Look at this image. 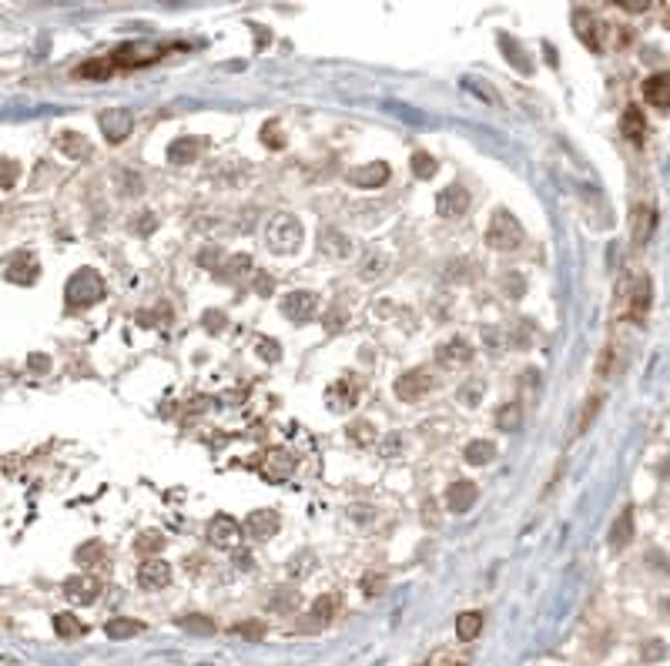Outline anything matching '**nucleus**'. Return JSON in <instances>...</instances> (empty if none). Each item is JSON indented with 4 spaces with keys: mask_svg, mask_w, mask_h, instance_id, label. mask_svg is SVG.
Wrapping results in <instances>:
<instances>
[{
    "mask_svg": "<svg viewBox=\"0 0 670 666\" xmlns=\"http://www.w3.org/2000/svg\"><path fill=\"white\" fill-rule=\"evenodd\" d=\"M158 57H161V50H141L137 44H121L111 54L114 67H141V64H151Z\"/></svg>",
    "mask_w": 670,
    "mask_h": 666,
    "instance_id": "20",
    "label": "nucleus"
},
{
    "mask_svg": "<svg viewBox=\"0 0 670 666\" xmlns=\"http://www.w3.org/2000/svg\"><path fill=\"white\" fill-rule=\"evenodd\" d=\"M208 539H212V546H218V549H238V543H242V526H238L231 515H214L212 522H208Z\"/></svg>",
    "mask_w": 670,
    "mask_h": 666,
    "instance_id": "11",
    "label": "nucleus"
},
{
    "mask_svg": "<svg viewBox=\"0 0 670 666\" xmlns=\"http://www.w3.org/2000/svg\"><path fill=\"white\" fill-rule=\"evenodd\" d=\"M620 131H624V137H630L634 144H640V141H643V134H647V121H643V114H640L637 107H627V111H624Z\"/></svg>",
    "mask_w": 670,
    "mask_h": 666,
    "instance_id": "29",
    "label": "nucleus"
},
{
    "mask_svg": "<svg viewBox=\"0 0 670 666\" xmlns=\"http://www.w3.org/2000/svg\"><path fill=\"white\" fill-rule=\"evenodd\" d=\"M339 325H342V308L335 305V308H332V315H329V328H332V332H339Z\"/></svg>",
    "mask_w": 670,
    "mask_h": 666,
    "instance_id": "58",
    "label": "nucleus"
},
{
    "mask_svg": "<svg viewBox=\"0 0 670 666\" xmlns=\"http://www.w3.org/2000/svg\"><path fill=\"white\" fill-rule=\"evenodd\" d=\"M201 325H205L208 332H225V325H228V318H225V312H218V308H212V312H205V318H201Z\"/></svg>",
    "mask_w": 670,
    "mask_h": 666,
    "instance_id": "45",
    "label": "nucleus"
},
{
    "mask_svg": "<svg viewBox=\"0 0 670 666\" xmlns=\"http://www.w3.org/2000/svg\"><path fill=\"white\" fill-rule=\"evenodd\" d=\"M643 97L654 107H670V74H654L643 81Z\"/></svg>",
    "mask_w": 670,
    "mask_h": 666,
    "instance_id": "23",
    "label": "nucleus"
},
{
    "mask_svg": "<svg viewBox=\"0 0 670 666\" xmlns=\"http://www.w3.org/2000/svg\"><path fill=\"white\" fill-rule=\"evenodd\" d=\"M131 127H135V114L128 107H111L101 114V131L111 144H121L124 137L131 134Z\"/></svg>",
    "mask_w": 670,
    "mask_h": 666,
    "instance_id": "7",
    "label": "nucleus"
},
{
    "mask_svg": "<svg viewBox=\"0 0 670 666\" xmlns=\"http://www.w3.org/2000/svg\"><path fill=\"white\" fill-rule=\"evenodd\" d=\"M261 141H265L268 148H285V134H282L278 121H268L265 127H261Z\"/></svg>",
    "mask_w": 670,
    "mask_h": 666,
    "instance_id": "41",
    "label": "nucleus"
},
{
    "mask_svg": "<svg viewBox=\"0 0 670 666\" xmlns=\"http://www.w3.org/2000/svg\"><path fill=\"white\" fill-rule=\"evenodd\" d=\"M496 425H500L502 432H517L519 425H523V412H519L517 402H510V405H500V409H496Z\"/></svg>",
    "mask_w": 670,
    "mask_h": 666,
    "instance_id": "32",
    "label": "nucleus"
},
{
    "mask_svg": "<svg viewBox=\"0 0 670 666\" xmlns=\"http://www.w3.org/2000/svg\"><path fill=\"white\" fill-rule=\"evenodd\" d=\"M141 630H144V623L128 620V616H114V620H107V623H104L107 639H131V636H137Z\"/></svg>",
    "mask_w": 670,
    "mask_h": 666,
    "instance_id": "28",
    "label": "nucleus"
},
{
    "mask_svg": "<svg viewBox=\"0 0 670 666\" xmlns=\"http://www.w3.org/2000/svg\"><path fill=\"white\" fill-rule=\"evenodd\" d=\"M335 603H339L335 596H319V599L312 603V616L322 620V623H329V620H332V613H335Z\"/></svg>",
    "mask_w": 670,
    "mask_h": 666,
    "instance_id": "39",
    "label": "nucleus"
},
{
    "mask_svg": "<svg viewBox=\"0 0 670 666\" xmlns=\"http://www.w3.org/2000/svg\"><path fill=\"white\" fill-rule=\"evenodd\" d=\"M432 389H436V379H432L429 368H409L406 375L396 379V395L402 402H419V398L426 392H432Z\"/></svg>",
    "mask_w": 670,
    "mask_h": 666,
    "instance_id": "6",
    "label": "nucleus"
},
{
    "mask_svg": "<svg viewBox=\"0 0 670 666\" xmlns=\"http://www.w3.org/2000/svg\"><path fill=\"white\" fill-rule=\"evenodd\" d=\"M64 298H67V308H91V305H97L104 298V278L94 268H81V272H74L67 278Z\"/></svg>",
    "mask_w": 670,
    "mask_h": 666,
    "instance_id": "1",
    "label": "nucleus"
},
{
    "mask_svg": "<svg viewBox=\"0 0 670 666\" xmlns=\"http://www.w3.org/2000/svg\"><path fill=\"white\" fill-rule=\"evenodd\" d=\"M389 165L385 161H372V165H362L355 167V171H349V184H355V188H382V184L389 181Z\"/></svg>",
    "mask_w": 670,
    "mask_h": 666,
    "instance_id": "19",
    "label": "nucleus"
},
{
    "mask_svg": "<svg viewBox=\"0 0 670 666\" xmlns=\"http://www.w3.org/2000/svg\"><path fill=\"white\" fill-rule=\"evenodd\" d=\"M630 539H634V509L627 506L624 513L617 515L613 529H610V546H613V549H624V546H630Z\"/></svg>",
    "mask_w": 670,
    "mask_h": 666,
    "instance_id": "26",
    "label": "nucleus"
},
{
    "mask_svg": "<svg viewBox=\"0 0 670 666\" xmlns=\"http://www.w3.org/2000/svg\"><path fill=\"white\" fill-rule=\"evenodd\" d=\"M349 439L355 445H376V429L369 425V419H355L349 422Z\"/></svg>",
    "mask_w": 670,
    "mask_h": 666,
    "instance_id": "35",
    "label": "nucleus"
},
{
    "mask_svg": "<svg viewBox=\"0 0 670 666\" xmlns=\"http://www.w3.org/2000/svg\"><path fill=\"white\" fill-rule=\"evenodd\" d=\"M265 244L278 251V255H292L299 244H302V225L295 214H272L268 225H265Z\"/></svg>",
    "mask_w": 670,
    "mask_h": 666,
    "instance_id": "2",
    "label": "nucleus"
},
{
    "mask_svg": "<svg viewBox=\"0 0 670 666\" xmlns=\"http://www.w3.org/2000/svg\"><path fill=\"white\" fill-rule=\"evenodd\" d=\"M255 291H259V295H272V291H275V278H272V275H265V272L255 275Z\"/></svg>",
    "mask_w": 670,
    "mask_h": 666,
    "instance_id": "50",
    "label": "nucleus"
},
{
    "mask_svg": "<svg viewBox=\"0 0 670 666\" xmlns=\"http://www.w3.org/2000/svg\"><path fill=\"white\" fill-rule=\"evenodd\" d=\"M362 278H382V275L389 272V258L382 255V251H369L366 258H362Z\"/></svg>",
    "mask_w": 670,
    "mask_h": 666,
    "instance_id": "34",
    "label": "nucleus"
},
{
    "mask_svg": "<svg viewBox=\"0 0 670 666\" xmlns=\"http://www.w3.org/2000/svg\"><path fill=\"white\" fill-rule=\"evenodd\" d=\"M201 148H205V144H201L198 137H178V141L168 144V161H171V165H191L201 154Z\"/></svg>",
    "mask_w": 670,
    "mask_h": 666,
    "instance_id": "22",
    "label": "nucleus"
},
{
    "mask_svg": "<svg viewBox=\"0 0 670 666\" xmlns=\"http://www.w3.org/2000/svg\"><path fill=\"white\" fill-rule=\"evenodd\" d=\"M325 402H329V409L332 412H349L355 402H359V382L355 379H339L329 385V392H325Z\"/></svg>",
    "mask_w": 670,
    "mask_h": 666,
    "instance_id": "14",
    "label": "nucleus"
},
{
    "mask_svg": "<svg viewBox=\"0 0 670 666\" xmlns=\"http://www.w3.org/2000/svg\"><path fill=\"white\" fill-rule=\"evenodd\" d=\"M97 592H101V583L94 576H71L64 583V596L74 606H91L97 599Z\"/></svg>",
    "mask_w": 670,
    "mask_h": 666,
    "instance_id": "15",
    "label": "nucleus"
},
{
    "mask_svg": "<svg viewBox=\"0 0 670 666\" xmlns=\"http://www.w3.org/2000/svg\"><path fill=\"white\" fill-rule=\"evenodd\" d=\"M573 31H577V37L590 47V50H600V47H603V27H600V20H596L594 14L573 11Z\"/></svg>",
    "mask_w": 670,
    "mask_h": 666,
    "instance_id": "18",
    "label": "nucleus"
},
{
    "mask_svg": "<svg viewBox=\"0 0 670 666\" xmlns=\"http://www.w3.org/2000/svg\"><path fill=\"white\" fill-rule=\"evenodd\" d=\"M466 211H470V195H466L463 184H449L436 195V214L439 218H463Z\"/></svg>",
    "mask_w": 670,
    "mask_h": 666,
    "instance_id": "9",
    "label": "nucleus"
},
{
    "mask_svg": "<svg viewBox=\"0 0 670 666\" xmlns=\"http://www.w3.org/2000/svg\"><path fill=\"white\" fill-rule=\"evenodd\" d=\"M382 590H385V576L366 573V579H362V592H366V596H376V592H382Z\"/></svg>",
    "mask_w": 670,
    "mask_h": 666,
    "instance_id": "47",
    "label": "nucleus"
},
{
    "mask_svg": "<svg viewBox=\"0 0 670 666\" xmlns=\"http://www.w3.org/2000/svg\"><path fill=\"white\" fill-rule=\"evenodd\" d=\"M352 519H372V515H376V513H372V509H352Z\"/></svg>",
    "mask_w": 670,
    "mask_h": 666,
    "instance_id": "60",
    "label": "nucleus"
},
{
    "mask_svg": "<svg viewBox=\"0 0 670 666\" xmlns=\"http://www.w3.org/2000/svg\"><path fill=\"white\" fill-rule=\"evenodd\" d=\"M402 445H406L402 436H399V432H389V436L379 442V455H385V459H396V455L402 452Z\"/></svg>",
    "mask_w": 670,
    "mask_h": 666,
    "instance_id": "40",
    "label": "nucleus"
},
{
    "mask_svg": "<svg viewBox=\"0 0 670 666\" xmlns=\"http://www.w3.org/2000/svg\"><path fill=\"white\" fill-rule=\"evenodd\" d=\"M502 285H506V295H513V298L523 295V278H519V275H506V278H502Z\"/></svg>",
    "mask_w": 670,
    "mask_h": 666,
    "instance_id": "51",
    "label": "nucleus"
},
{
    "mask_svg": "<svg viewBox=\"0 0 670 666\" xmlns=\"http://www.w3.org/2000/svg\"><path fill=\"white\" fill-rule=\"evenodd\" d=\"M252 272V255H228L218 268H214V275L221 278V282H242V275Z\"/></svg>",
    "mask_w": 670,
    "mask_h": 666,
    "instance_id": "24",
    "label": "nucleus"
},
{
    "mask_svg": "<svg viewBox=\"0 0 670 666\" xmlns=\"http://www.w3.org/2000/svg\"><path fill=\"white\" fill-rule=\"evenodd\" d=\"M57 151H64L67 158H74V161H84L88 154H91V144H88V137L74 134V131H64V134H57Z\"/></svg>",
    "mask_w": 670,
    "mask_h": 666,
    "instance_id": "25",
    "label": "nucleus"
},
{
    "mask_svg": "<svg viewBox=\"0 0 670 666\" xmlns=\"http://www.w3.org/2000/svg\"><path fill=\"white\" fill-rule=\"evenodd\" d=\"M151 546H165V539L161 536H141L137 539V549H151Z\"/></svg>",
    "mask_w": 670,
    "mask_h": 666,
    "instance_id": "57",
    "label": "nucleus"
},
{
    "mask_svg": "<svg viewBox=\"0 0 670 666\" xmlns=\"http://www.w3.org/2000/svg\"><path fill=\"white\" fill-rule=\"evenodd\" d=\"M483 338H486L489 349H500V345H502V342H500V332H496V328H483Z\"/></svg>",
    "mask_w": 670,
    "mask_h": 666,
    "instance_id": "56",
    "label": "nucleus"
},
{
    "mask_svg": "<svg viewBox=\"0 0 670 666\" xmlns=\"http://www.w3.org/2000/svg\"><path fill=\"white\" fill-rule=\"evenodd\" d=\"M14 181H17V165L7 158L4 161V188H14Z\"/></svg>",
    "mask_w": 670,
    "mask_h": 666,
    "instance_id": "53",
    "label": "nucleus"
},
{
    "mask_svg": "<svg viewBox=\"0 0 670 666\" xmlns=\"http://www.w3.org/2000/svg\"><path fill=\"white\" fill-rule=\"evenodd\" d=\"M178 626H184V630H195V633H214V623L205 620V616H182Z\"/></svg>",
    "mask_w": 670,
    "mask_h": 666,
    "instance_id": "44",
    "label": "nucleus"
},
{
    "mask_svg": "<svg viewBox=\"0 0 670 666\" xmlns=\"http://www.w3.org/2000/svg\"><path fill=\"white\" fill-rule=\"evenodd\" d=\"M54 633L64 636V639H74V636H84V623L77 620L74 613H57L54 616Z\"/></svg>",
    "mask_w": 670,
    "mask_h": 666,
    "instance_id": "31",
    "label": "nucleus"
},
{
    "mask_svg": "<svg viewBox=\"0 0 670 666\" xmlns=\"http://www.w3.org/2000/svg\"><path fill=\"white\" fill-rule=\"evenodd\" d=\"M319 251L332 261H342V258L352 255V238L339 228H325V231H319Z\"/></svg>",
    "mask_w": 670,
    "mask_h": 666,
    "instance_id": "16",
    "label": "nucleus"
},
{
    "mask_svg": "<svg viewBox=\"0 0 670 666\" xmlns=\"http://www.w3.org/2000/svg\"><path fill=\"white\" fill-rule=\"evenodd\" d=\"M500 44H502V54H506L510 61L517 64V67H519V71H523V74H530V61H526V54L519 50V44H517V41L502 34V37H500Z\"/></svg>",
    "mask_w": 670,
    "mask_h": 666,
    "instance_id": "36",
    "label": "nucleus"
},
{
    "mask_svg": "<svg viewBox=\"0 0 670 666\" xmlns=\"http://www.w3.org/2000/svg\"><path fill=\"white\" fill-rule=\"evenodd\" d=\"M292 469H295V459H292L285 449H275L265 462H261V476L265 479H272V483H282V479H289Z\"/></svg>",
    "mask_w": 670,
    "mask_h": 666,
    "instance_id": "21",
    "label": "nucleus"
},
{
    "mask_svg": "<svg viewBox=\"0 0 670 666\" xmlns=\"http://www.w3.org/2000/svg\"><path fill=\"white\" fill-rule=\"evenodd\" d=\"M27 368H31L34 375H44L47 368H50V359L41 355V352H37V355H27Z\"/></svg>",
    "mask_w": 670,
    "mask_h": 666,
    "instance_id": "49",
    "label": "nucleus"
},
{
    "mask_svg": "<svg viewBox=\"0 0 670 666\" xmlns=\"http://www.w3.org/2000/svg\"><path fill=\"white\" fill-rule=\"evenodd\" d=\"M423 519H426V526H439V506H436V499H426L423 502Z\"/></svg>",
    "mask_w": 670,
    "mask_h": 666,
    "instance_id": "48",
    "label": "nucleus"
},
{
    "mask_svg": "<svg viewBox=\"0 0 670 666\" xmlns=\"http://www.w3.org/2000/svg\"><path fill=\"white\" fill-rule=\"evenodd\" d=\"M483 392H486V385H483V382H466V385L459 389V395H456V398H459V402H463V405H470V409H472V405H479V398H483Z\"/></svg>",
    "mask_w": 670,
    "mask_h": 666,
    "instance_id": "37",
    "label": "nucleus"
},
{
    "mask_svg": "<svg viewBox=\"0 0 670 666\" xmlns=\"http://www.w3.org/2000/svg\"><path fill=\"white\" fill-rule=\"evenodd\" d=\"M664 656V646L657 643V639H650L647 646H643V660H660Z\"/></svg>",
    "mask_w": 670,
    "mask_h": 666,
    "instance_id": "54",
    "label": "nucleus"
},
{
    "mask_svg": "<svg viewBox=\"0 0 670 666\" xmlns=\"http://www.w3.org/2000/svg\"><path fill=\"white\" fill-rule=\"evenodd\" d=\"M436 362H439L442 368H463V365L472 362V345L466 338L453 335V338H446L439 349H436Z\"/></svg>",
    "mask_w": 670,
    "mask_h": 666,
    "instance_id": "10",
    "label": "nucleus"
},
{
    "mask_svg": "<svg viewBox=\"0 0 670 666\" xmlns=\"http://www.w3.org/2000/svg\"><path fill=\"white\" fill-rule=\"evenodd\" d=\"M319 312H322V302L315 291H289V295L282 298V315L289 318V321H295V325L312 321Z\"/></svg>",
    "mask_w": 670,
    "mask_h": 666,
    "instance_id": "5",
    "label": "nucleus"
},
{
    "mask_svg": "<svg viewBox=\"0 0 670 666\" xmlns=\"http://www.w3.org/2000/svg\"><path fill=\"white\" fill-rule=\"evenodd\" d=\"M101 549L104 546L97 543V539H91V543H84L81 549H77V562H84V566H91V562L101 560Z\"/></svg>",
    "mask_w": 670,
    "mask_h": 666,
    "instance_id": "43",
    "label": "nucleus"
},
{
    "mask_svg": "<svg viewBox=\"0 0 670 666\" xmlns=\"http://www.w3.org/2000/svg\"><path fill=\"white\" fill-rule=\"evenodd\" d=\"M650 228H654V211L650 208H640L637 211V231H634V242H647V235H650Z\"/></svg>",
    "mask_w": 670,
    "mask_h": 666,
    "instance_id": "38",
    "label": "nucleus"
},
{
    "mask_svg": "<svg viewBox=\"0 0 670 666\" xmlns=\"http://www.w3.org/2000/svg\"><path fill=\"white\" fill-rule=\"evenodd\" d=\"M137 228H141V231H137V235H151V228H154V218H141V221H137Z\"/></svg>",
    "mask_w": 670,
    "mask_h": 666,
    "instance_id": "59",
    "label": "nucleus"
},
{
    "mask_svg": "<svg viewBox=\"0 0 670 666\" xmlns=\"http://www.w3.org/2000/svg\"><path fill=\"white\" fill-rule=\"evenodd\" d=\"M647 308H650V278H647V275L627 278L624 295H620V315L640 321V318L647 315Z\"/></svg>",
    "mask_w": 670,
    "mask_h": 666,
    "instance_id": "4",
    "label": "nucleus"
},
{
    "mask_svg": "<svg viewBox=\"0 0 670 666\" xmlns=\"http://www.w3.org/2000/svg\"><path fill=\"white\" fill-rule=\"evenodd\" d=\"M235 633H238V636H252V639H255V636H261V626H259V623H245V626H235Z\"/></svg>",
    "mask_w": 670,
    "mask_h": 666,
    "instance_id": "55",
    "label": "nucleus"
},
{
    "mask_svg": "<svg viewBox=\"0 0 670 666\" xmlns=\"http://www.w3.org/2000/svg\"><path fill=\"white\" fill-rule=\"evenodd\" d=\"M4 278H7L11 285H34V282L41 278V265H37V258H34L31 251H20V255H14L7 261Z\"/></svg>",
    "mask_w": 670,
    "mask_h": 666,
    "instance_id": "8",
    "label": "nucleus"
},
{
    "mask_svg": "<svg viewBox=\"0 0 670 666\" xmlns=\"http://www.w3.org/2000/svg\"><path fill=\"white\" fill-rule=\"evenodd\" d=\"M617 7H624V11H630V14H640V11H647L650 7V0H613Z\"/></svg>",
    "mask_w": 670,
    "mask_h": 666,
    "instance_id": "52",
    "label": "nucleus"
},
{
    "mask_svg": "<svg viewBox=\"0 0 670 666\" xmlns=\"http://www.w3.org/2000/svg\"><path fill=\"white\" fill-rule=\"evenodd\" d=\"M409 165H412V174H416V178H423V181H429V178L436 174V167H439V165H436V158H432L429 151H412Z\"/></svg>",
    "mask_w": 670,
    "mask_h": 666,
    "instance_id": "33",
    "label": "nucleus"
},
{
    "mask_svg": "<svg viewBox=\"0 0 670 666\" xmlns=\"http://www.w3.org/2000/svg\"><path fill=\"white\" fill-rule=\"evenodd\" d=\"M278 526H282V519H278V513H272V509H255V513H248V519H245V532H248L252 539H272L275 532H278Z\"/></svg>",
    "mask_w": 670,
    "mask_h": 666,
    "instance_id": "17",
    "label": "nucleus"
},
{
    "mask_svg": "<svg viewBox=\"0 0 670 666\" xmlns=\"http://www.w3.org/2000/svg\"><path fill=\"white\" fill-rule=\"evenodd\" d=\"M168 583H171V566H168L165 560H144L141 566H137V586L141 590H148V592H154V590H165Z\"/></svg>",
    "mask_w": 670,
    "mask_h": 666,
    "instance_id": "12",
    "label": "nucleus"
},
{
    "mask_svg": "<svg viewBox=\"0 0 670 666\" xmlns=\"http://www.w3.org/2000/svg\"><path fill=\"white\" fill-rule=\"evenodd\" d=\"M476 499H479V489H476V483H470V479H456V483L446 489V509L449 513H470L472 506H476Z\"/></svg>",
    "mask_w": 670,
    "mask_h": 666,
    "instance_id": "13",
    "label": "nucleus"
},
{
    "mask_svg": "<svg viewBox=\"0 0 670 666\" xmlns=\"http://www.w3.org/2000/svg\"><path fill=\"white\" fill-rule=\"evenodd\" d=\"M486 242L493 244L496 251H513V248H519V242H523V225H519L506 208H500V211H493V218H489Z\"/></svg>",
    "mask_w": 670,
    "mask_h": 666,
    "instance_id": "3",
    "label": "nucleus"
},
{
    "mask_svg": "<svg viewBox=\"0 0 670 666\" xmlns=\"http://www.w3.org/2000/svg\"><path fill=\"white\" fill-rule=\"evenodd\" d=\"M259 355L265 359V362H278V359H282V349H278V342H275V338H261V342H259Z\"/></svg>",
    "mask_w": 670,
    "mask_h": 666,
    "instance_id": "46",
    "label": "nucleus"
},
{
    "mask_svg": "<svg viewBox=\"0 0 670 666\" xmlns=\"http://www.w3.org/2000/svg\"><path fill=\"white\" fill-rule=\"evenodd\" d=\"M493 459H496V445L489 439H472L470 445H466V462H470V466H486Z\"/></svg>",
    "mask_w": 670,
    "mask_h": 666,
    "instance_id": "30",
    "label": "nucleus"
},
{
    "mask_svg": "<svg viewBox=\"0 0 670 666\" xmlns=\"http://www.w3.org/2000/svg\"><path fill=\"white\" fill-rule=\"evenodd\" d=\"M479 633H483V613H476V609L459 613L456 616V636L459 639H463V643H472Z\"/></svg>",
    "mask_w": 670,
    "mask_h": 666,
    "instance_id": "27",
    "label": "nucleus"
},
{
    "mask_svg": "<svg viewBox=\"0 0 670 666\" xmlns=\"http://www.w3.org/2000/svg\"><path fill=\"white\" fill-rule=\"evenodd\" d=\"M221 261H225V255H221V248H218V244H214V248L208 244V248H201V251H198V265H201V268H212V272H214Z\"/></svg>",
    "mask_w": 670,
    "mask_h": 666,
    "instance_id": "42",
    "label": "nucleus"
}]
</instances>
